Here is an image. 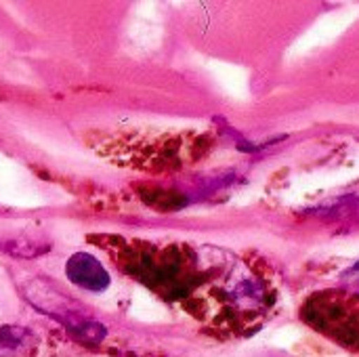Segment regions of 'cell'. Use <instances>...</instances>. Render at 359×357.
<instances>
[{"mask_svg":"<svg viewBox=\"0 0 359 357\" xmlns=\"http://www.w3.org/2000/svg\"><path fill=\"white\" fill-rule=\"evenodd\" d=\"M347 276H355V278L359 280V263L353 267V269H349V271H347Z\"/></svg>","mask_w":359,"mask_h":357,"instance_id":"cell-5","label":"cell"},{"mask_svg":"<svg viewBox=\"0 0 359 357\" xmlns=\"http://www.w3.org/2000/svg\"><path fill=\"white\" fill-rule=\"evenodd\" d=\"M29 341V335L23 328H0V357L15 356Z\"/></svg>","mask_w":359,"mask_h":357,"instance_id":"cell-4","label":"cell"},{"mask_svg":"<svg viewBox=\"0 0 359 357\" xmlns=\"http://www.w3.org/2000/svg\"><path fill=\"white\" fill-rule=\"evenodd\" d=\"M59 322L63 326H67V330L74 337H78L82 343L95 345V343H101L105 339V335H107L105 326H101L97 322H90V320H84V318H78L74 314H67V318H59Z\"/></svg>","mask_w":359,"mask_h":357,"instance_id":"cell-3","label":"cell"},{"mask_svg":"<svg viewBox=\"0 0 359 357\" xmlns=\"http://www.w3.org/2000/svg\"><path fill=\"white\" fill-rule=\"evenodd\" d=\"M65 276L67 280L88 292H103L109 286V274L101 265L99 259H95L88 252H76L65 263Z\"/></svg>","mask_w":359,"mask_h":357,"instance_id":"cell-2","label":"cell"},{"mask_svg":"<svg viewBox=\"0 0 359 357\" xmlns=\"http://www.w3.org/2000/svg\"><path fill=\"white\" fill-rule=\"evenodd\" d=\"M311 322L339 343L359 349V316H353V311L345 305L318 301L311 309Z\"/></svg>","mask_w":359,"mask_h":357,"instance_id":"cell-1","label":"cell"}]
</instances>
